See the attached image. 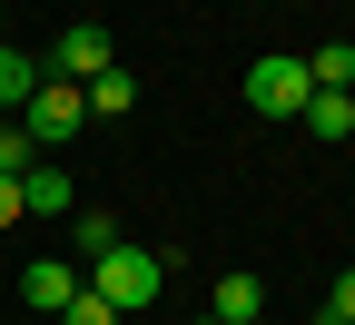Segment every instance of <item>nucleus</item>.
I'll return each instance as SVG.
<instances>
[{"label":"nucleus","mask_w":355,"mask_h":325,"mask_svg":"<svg viewBox=\"0 0 355 325\" xmlns=\"http://www.w3.org/2000/svg\"><path fill=\"white\" fill-rule=\"evenodd\" d=\"M89 286H99L119 315H139V306H158V286H168V266L148 256V247H109L99 266H89Z\"/></svg>","instance_id":"obj_1"},{"label":"nucleus","mask_w":355,"mask_h":325,"mask_svg":"<svg viewBox=\"0 0 355 325\" xmlns=\"http://www.w3.org/2000/svg\"><path fill=\"white\" fill-rule=\"evenodd\" d=\"M79 118H89V99H79V89L69 79H50V69H40V89H30V109H20V128H30V148H69V138H79Z\"/></svg>","instance_id":"obj_2"},{"label":"nucleus","mask_w":355,"mask_h":325,"mask_svg":"<svg viewBox=\"0 0 355 325\" xmlns=\"http://www.w3.org/2000/svg\"><path fill=\"white\" fill-rule=\"evenodd\" d=\"M40 69H50V79H69V89H89L99 69H119V39H109L99 20H69V30L50 39V60H40Z\"/></svg>","instance_id":"obj_3"},{"label":"nucleus","mask_w":355,"mask_h":325,"mask_svg":"<svg viewBox=\"0 0 355 325\" xmlns=\"http://www.w3.org/2000/svg\"><path fill=\"white\" fill-rule=\"evenodd\" d=\"M306 99H316L306 60H286V50H277V60H257V69H247V109H257V118H296Z\"/></svg>","instance_id":"obj_4"},{"label":"nucleus","mask_w":355,"mask_h":325,"mask_svg":"<svg viewBox=\"0 0 355 325\" xmlns=\"http://www.w3.org/2000/svg\"><path fill=\"white\" fill-rule=\"evenodd\" d=\"M79 286H89V276H79L69 256H30V266H20V306H40V315H60Z\"/></svg>","instance_id":"obj_5"},{"label":"nucleus","mask_w":355,"mask_h":325,"mask_svg":"<svg viewBox=\"0 0 355 325\" xmlns=\"http://www.w3.org/2000/svg\"><path fill=\"white\" fill-rule=\"evenodd\" d=\"M20 217H79V188H69V168L50 158V168H20Z\"/></svg>","instance_id":"obj_6"},{"label":"nucleus","mask_w":355,"mask_h":325,"mask_svg":"<svg viewBox=\"0 0 355 325\" xmlns=\"http://www.w3.org/2000/svg\"><path fill=\"white\" fill-rule=\"evenodd\" d=\"M109 247H119V217H99V207H79V217H69V266L89 276V266L109 256Z\"/></svg>","instance_id":"obj_7"},{"label":"nucleus","mask_w":355,"mask_h":325,"mask_svg":"<svg viewBox=\"0 0 355 325\" xmlns=\"http://www.w3.org/2000/svg\"><path fill=\"white\" fill-rule=\"evenodd\" d=\"M217 325H257L266 315V286H257V276H217V306H207Z\"/></svg>","instance_id":"obj_8"},{"label":"nucleus","mask_w":355,"mask_h":325,"mask_svg":"<svg viewBox=\"0 0 355 325\" xmlns=\"http://www.w3.org/2000/svg\"><path fill=\"white\" fill-rule=\"evenodd\" d=\"M296 118H306V138H355V99H345V89H316Z\"/></svg>","instance_id":"obj_9"},{"label":"nucleus","mask_w":355,"mask_h":325,"mask_svg":"<svg viewBox=\"0 0 355 325\" xmlns=\"http://www.w3.org/2000/svg\"><path fill=\"white\" fill-rule=\"evenodd\" d=\"M79 99H89V118H128V109H139V79H128V69H99Z\"/></svg>","instance_id":"obj_10"},{"label":"nucleus","mask_w":355,"mask_h":325,"mask_svg":"<svg viewBox=\"0 0 355 325\" xmlns=\"http://www.w3.org/2000/svg\"><path fill=\"white\" fill-rule=\"evenodd\" d=\"M30 89H40V60L0 39V109H30Z\"/></svg>","instance_id":"obj_11"},{"label":"nucleus","mask_w":355,"mask_h":325,"mask_svg":"<svg viewBox=\"0 0 355 325\" xmlns=\"http://www.w3.org/2000/svg\"><path fill=\"white\" fill-rule=\"evenodd\" d=\"M306 79L316 89H355V39H326V50L306 60Z\"/></svg>","instance_id":"obj_12"},{"label":"nucleus","mask_w":355,"mask_h":325,"mask_svg":"<svg viewBox=\"0 0 355 325\" xmlns=\"http://www.w3.org/2000/svg\"><path fill=\"white\" fill-rule=\"evenodd\" d=\"M60 325H128V315H119V306H109V296H99V286H79V296H69V306H60Z\"/></svg>","instance_id":"obj_13"},{"label":"nucleus","mask_w":355,"mask_h":325,"mask_svg":"<svg viewBox=\"0 0 355 325\" xmlns=\"http://www.w3.org/2000/svg\"><path fill=\"white\" fill-rule=\"evenodd\" d=\"M30 158H40V148H30V128H20V118H0V177H20Z\"/></svg>","instance_id":"obj_14"},{"label":"nucleus","mask_w":355,"mask_h":325,"mask_svg":"<svg viewBox=\"0 0 355 325\" xmlns=\"http://www.w3.org/2000/svg\"><path fill=\"white\" fill-rule=\"evenodd\" d=\"M316 325H355V266H345V276H336V296H326V306H316Z\"/></svg>","instance_id":"obj_15"},{"label":"nucleus","mask_w":355,"mask_h":325,"mask_svg":"<svg viewBox=\"0 0 355 325\" xmlns=\"http://www.w3.org/2000/svg\"><path fill=\"white\" fill-rule=\"evenodd\" d=\"M0 227H20V177H0Z\"/></svg>","instance_id":"obj_16"},{"label":"nucleus","mask_w":355,"mask_h":325,"mask_svg":"<svg viewBox=\"0 0 355 325\" xmlns=\"http://www.w3.org/2000/svg\"><path fill=\"white\" fill-rule=\"evenodd\" d=\"M0 30H10V10H0Z\"/></svg>","instance_id":"obj_17"},{"label":"nucleus","mask_w":355,"mask_h":325,"mask_svg":"<svg viewBox=\"0 0 355 325\" xmlns=\"http://www.w3.org/2000/svg\"><path fill=\"white\" fill-rule=\"evenodd\" d=\"M198 325H217V315H198Z\"/></svg>","instance_id":"obj_18"}]
</instances>
